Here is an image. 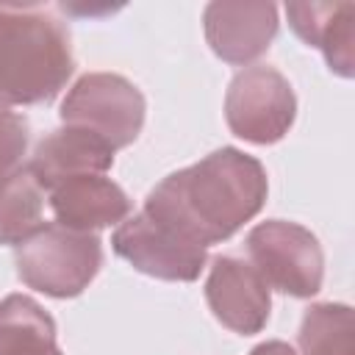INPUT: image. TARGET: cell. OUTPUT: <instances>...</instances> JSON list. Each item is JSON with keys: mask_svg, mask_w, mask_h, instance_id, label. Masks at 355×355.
<instances>
[{"mask_svg": "<svg viewBox=\"0 0 355 355\" xmlns=\"http://www.w3.org/2000/svg\"><path fill=\"white\" fill-rule=\"evenodd\" d=\"M144 94L122 75L89 72L72 83L61 103V122L100 136L114 150L136 141L144 125Z\"/></svg>", "mask_w": 355, "mask_h": 355, "instance_id": "cell-5", "label": "cell"}, {"mask_svg": "<svg viewBox=\"0 0 355 355\" xmlns=\"http://www.w3.org/2000/svg\"><path fill=\"white\" fill-rule=\"evenodd\" d=\"M55 225L78 233H94L130 214V197L105 175H78L47 191Z\"/></svg>", "mask_w": 355, "mask_h": 355, "instance_id": "cell-10", "label": "cell"}, {"mask_svg": "<svg viewBox=\"0 0 355 355\" xmlns=\"http://www.w3.org/2000/svg\"><path fill=\"white\" fill-rule=\"evenodd\" d=\"M250 355H297L294 352V347L291 344H286V341H263V344H258V347H252L250 349Z\"/></svg>", "mask_w": 355, "mask_h": 355, "instance_id": "cell-17", "label": "cell"}, {"mask_svg": "<svg viewBox=\"0 0 355 355\" xmlns=\"http://www.w3.org/2000/svg\"><path fill=\"white\" fill-rule=\"evenodd\" d=\"M114 252L133 269L172 283H191L205 269V247L191 244L144 211L122 219L111 236Z\"/></svg>", "mask_w": 355, "mask_h": 355, "instance_id": "cell-7", "label": "cell"}, {"mask_svg": "<svg viewBox=\"0 0 355 355\" xmlns=\"http://www.w3.org/2000/svg\"><path fill=\"white\" fill-rule=\"evenodd\" d=\"M288 25L294 33L322 50L327 67L341 75L352 78L355 67V53H352V22H355V6L349 0L341 3H288L286 6Z\"/></svg>", "mask_w": 355, "mask_h": 355, "instance_id": "cell-12", "label": "cell"}, {"mask_svg": "<svg viewBox=\"0 0 355 355\" xmlns=\"http://www.w3.org/2000/svg\"><path fill=\"white\" fill-rule=\"evenodd\" d=\"M25 150H28V122L17 111L0 105V175L17 169Z\"/></svg>", "mask_w": 355, "mask_h": 355, "instance_id": "cell-16", "label": "cell"}, {"mask_svg": "<svg viewBox=\"0 0 355 355\" xmlns=\"http://www.w3.org/2000/svg\"><path fill=\"white\" fill-rule=\"evenodd\" d=\"M55 349L53 316L28 294L0 300V355H44Z\"/></svg>", "mask_w": 355, "mask_h": 355, "instance_id": "cell-14", "label": "cell"}, {"mask_svg": "<svg viewBox=\"0 0 355 355\" xmlns=\"http://www.w3.org/2000/svg\"><path fill=\"white\" fill-rule=\"evenodd\" d=\"M103 266V241L94 233L44 225L36 236L17 247L19 280L55 300L78 297Z\"/></svg>", "mask_w": 355, "mask_h": 355, "instance_id": "cell-3", "label": "cell"}, {"mask_svg": "<svg viewBox=\"0 0 355 355\" xmlns=\"http://www.w3.org/2000/svg\"><path fill=\"white\" fill-rule=\"evenodd\" d=\"M352 308L341 302H316L302 313L300 349L302 355H355Z\"/></svg>", "mask_w": 355, "mask_h": 355, "instance_id": "cell-15", "label": "cell"}, {"mask_svg": "<svg viewBox=\"0 0 355 355\" xmlns=\"http://www.w3.org/2000/svg\"><path fill=\"white\" fill-rule=\"evenodd\" d=\"M44 355H64V352H61V349H58V347H55V349H53V352H44Z\"/></svg>", "mask_w": 355, "mask_h": 355, "instance_id": "cell-18", "label": "cell"}, {"mask_svg": "<svg viewBox=\"0 0 355 355\" xmlns=\"http://www.w3.org/2000/svg\"><path fill=\"white\" fill-rule=\"evenodd\" d=\"M269 180L258 158L222 147L166 175L144 200V214L197 247L230 239L266 202Z\"/></svg>", "mask_w": 355, "mask_h": 355, "instance_id": "cell-1", "label": "cell"}, {"mask_svg": "<svg viewBox=\"0 0 355 355\" xmlns=\"http://www.w3.org/2000/svg\"><path fill=\"white\" fill-rule=\"evenodd\" d=\"M205 39L211 50L236 67H247L263 55L277 33L275 3H208L202 11Z\"/></svg>", "mask_w": 355, "mask_h": 355, "instance_id": "cell-9", "label": "cell"}, {"mask_svg": "<svg viewBox=\"0 0 355 355\" xmlns=\"http://www.w3.org/2000/svg\"><path fill=\"white\" fill-rule=\"evenodd\" d=\"M47 191L36 183L28 166L0 175V244L19 247L36 236L44 222Z\"/></svg>", "mask_w": 355, "mask_h": 355, "instance_id": "cell-13", "label": "cell"}, {"mask_svg": "<svg viewBox=\"0 0 355 355\" xmlns=\"http://www.w3.org/2000/svg\"><path fill=\"white\" fill-rule=\"evenodd\" d=\"M75 69L64 22L36 3H0V105L53 100Z\"/></svg>", "mask_w": 355, "mask_h": 355, "instance_id": "cell-2", "label": "cell"}, {"mask_svg": "<svg viewBox=\"0 0 355 355\" xmlns=\"http://www.w3.org/2000/svg\"><path fill=\"white\" fill-rule=\"evenodd\" d=\"M114 153L116 150L105 144L100 136L75 125H64L36 144L25 166L31 169L36 183L44 191H50L61 180L78 175H105L114 164Z\"/></svg>", "mask_w": 355, "mask_h": 355, "instance_id": "cell-11", "label": "cell"}, {"mask_svg": "<svg viewBox=\"0 0 355 355\" xmlns=\"http://www.w3.org/2000/svg\"><path fill=\"white\" fill-rule=\"evenodd\" d=\"M244 247L269 288L291 297H313L322 288L324 252L308 227L288 219H266L247 233Z\"/></svg>", "mask_w": 355, "mask_h": 355, "instance_id": "cell-4", "label": "cell"}, {"mask_svg": "<svg viewBox=\"0 0 355 355\" xmlns=\"http://www.w3.org/2000/svg\"><path fill=\"white\" fill-rule=\"evenodd\" d=\"M205 302L227 330L252 336L269 322L272 297L252 263L236 255H216L205 277Z\"/></svg>", "mask_w": 355, "mask_h": 355, "instance_id": "cell-8", "label": "cell"}, {"mask_svg": "<svg viewBox=\"0 0 355 355\" xmlns=\"http://www.w3.org/2000/svg\"><path fill=\"white\" fill-rule=\"evenodd\" d=\"M294 116L297 97L280 69L252 64L230 80L225 94V119L233 136L252 144H275L288 133Z\"/></svg>", "mask_w": 355, "mask_h": 355, "instance_id": "cell-6", "label": "cell"}]
</instances>
